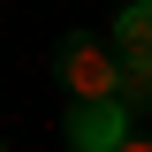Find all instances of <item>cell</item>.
Here are the masks:
<instances>
[{"label": "cell", "mask_w": 152, "mask_h": 152, "mask_svg": "<svg viewBox=\"0 0 152 152\" xmlns=\"http://www.w3.org/2000/svg\"><path fill=\"white\" fill-rule=\"evenodd\" d=\"M53 76L69 84V99H114V91H122V53H114V38L69 31L53 46Z\"/></svg>", "instance_id": "1"}, {"label": "cell", "mask_w": 152, "mask_h": 152, "mask_svg": "<svg viewBox=\"0 0 152 152\" xmlns=\"http://www.w3.org/2000/svg\"><path fill=\"white\" fill-rule=\"evenodd\" d=\"M69 145L76 152H122L129 145V107L122 99H69Z\"/></svg>", "instance_id": "2"}, {"label": "cell", "mask_w": 152, "mask_h": 152, "mask_svg": "<svg viewBox=\"0 0 152 152\" xmlns=\"http://www.w3.org/2000/svg\"><path fill=\"white\" fill-rule=\"evenodd\" d=\"M114 53L122 69H152V0H129L114 15Z\"/></svg>", "instance_id": "3"}, {"label": "cell", "mask_w": 152, "mask_h": 152, "mask_svg": "<svg viewBox=\"0 0 152 152\" xmlns=\"http://www.w3.org/2000/svg\"><path fill=\"white\" fill-rule=\"evenodd\" d=\"M114 99H122L129 114H152V69H122V91Z\"/></svg>", "instance_id": "4"}, {"label": "cell", "mask_w": 152, "mask_h": 152, "mask_svg": "<svg viewBox=\"0 0 152 152\" xmlns=\"http://www.w3.org/2000/svg\"><path fill=\"white\" fill-rule=\"evenodd\" d=\"M122 152H152V137H145V129H129V145H122Z\"/></svg>", "instance_id": "5"}]
</instances>
